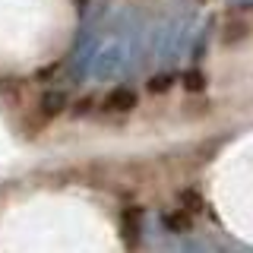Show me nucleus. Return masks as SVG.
Here are the masks:
<instances>
[{
	"mask_svg": "<svg viewBox=\"0 0 253 253\" xmlns=\"http://www.w3.org/2000/svg\"><path fill=\"white\" fill-rule=\"evenodd\" d=\"M162 225L168 228L171 234H187L190 228H193V212H187L184 206H180V209H174V212H165Z\"/></svg>",
	"mask_w": 253,
	"mask_h": 253,
	"instance_id": "1",
	"label": "nucleus"
},
{
	"mask_svg": "<svg viewBox=\"0 0 253 253\" xmlns=\"http://www.w3.org/2000/svg\"><path fill=\"white\" fill-rule=\"evenodd\" d=\"M105 105H108L111 111H133V108L139 105V95L133 92V89H124V85H121V89H114V92L108 95Z\"/></svg>",
	"mask_w": 253,
	"mask_h": 253,
	"instance_id": "2",
	"label": "nucleus"
},
{
	"mask_svg": "<svg viewBox=\"0 0 253 253\" xmlns=\"http://www.w3.org/2000/svg\"><path fill=\"white\" fill-rule=\"evenodd\" d=\"M121 225H124V237L133 244V241H136V234H139V228H142V212L133 209V206H130V209H124L121 212Z\"/></svg>",
	"mask_w": 253,
	"mask_h": 253,
	"instance_id": "3",
	"label": "nucleus"
},
{
	"mask_svg": "<svg viewBox=\"0 0 253 253\" xmlns=\"http://www.w3.org/2000/svg\"><path fill=\"white\" fill-rule=\"evenodd\" d=\"M180 206L196 215V212L206 209V200H203V193H196V190H184V193H180Z\"/></svg>",
	"mask_w": 253,
	"mask_h": 253,
	"instance_id": "4",
	"label": "nucleus"
},
{
	"mask_svg": "<svg viewBox=\"0 0 253 253\" xmlns=\"http://www.w3.org/2000/svg\"><path fill=\"white\" fill-rule=\"evenodd\" d=\"M171 85H174V76L171 73H158V76L149 79V92H152V95H165Z\"/></svg>",
	"mask_w": 253,
	"mask_h": 253,
	"instance_id": "5",
	"label": "nucleus"
},
{
	"mask_svg": "<svg viewBox=\"0 0 253 253\" xmlns=\"http://www.w3.org/2000/svg\"><path fill=\"white\" fill-rule=\"evenodd\" d=\"M42 105H44V114H57V111H63V105H67V95L51 92V95L42 101Z\"/></svg>",
	"mask_w": 253,
	"mask_h": 253,
	"instance_id": "6",
	"label": "nucleus"
},
{
	"mask_svg": "<svg viewBox=\"0 0 253 253\" xmlns=\"http://www.w3.org/2000/svg\"><path fill=\"white\" fill-rule=\"evenodd\" d=\"M184 85L190 92H203L206 89V76L200 73V70H190V73H184Z\"/></svg>",
	"mask_w": 253,
	"mask_h": 253,
	"instance_id": "7",
	"label": "nucleus"
},
{
	"mask_svg": "<svg viewBox=\"0 0 253 253\" xmlns=\"http://www.w3.org/2000/svg\"><path fill=\"white\" fill-rule=\"evenodd\" d=\"M76 6H79V10H83V6H85V0H76Z\"/></svg>",
	"mask_w": 253,
	"mask_h": 253,
	"instance_id": "8",
	"label": "nucleus"
}]
</instances>
